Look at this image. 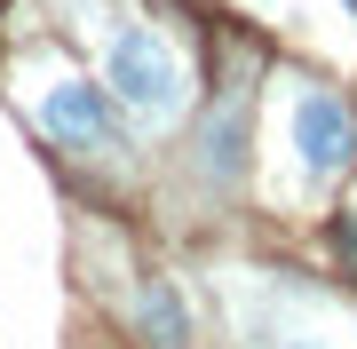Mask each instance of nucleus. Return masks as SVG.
<instances>
[{
	"mask_svg": "<svg viewBox=\"0 0 357 349\" xmlns=\"http://www.w3.org/2000/svg\"><path fill=\"white\" fill-rule=\"evenodd\" d=\"M103 88H112L135 119H175L183 111V64H175V48H167L151 24L112 32V48H103Z\"/></svg>",
	"mask_w": 357,
	"mask_h": 349,
	"instance_id": "nucleus-1",
	"label": "nucleus"
},
{
	"mask_svg": "<svg viewBox=\"0 0 357 349\" xmlns=\"http://www.w3.org/2000/svg\"><path fill=\"white\" fill-rule=\"evenodd\" d=\"M286 135H294V159H302L310 183H333L349 167V151H357V119H349V104L333 88H302V95H294Z\"/></svg>",
	"mask_w": 357,
	"mask_h": 349,
	"instance_id": "nucleus-2",
	"label": "nucleus"
},
{
	"mask_svg": "<svg viewBox=\"0 0 357 349\" xmlns=\"http://www.w3.org/2000/svg\"><path fill=\"white\" fill-rule=\"evenodd\" d=\"M40 135L64 143V151H112V143H119V119H112V104H103V88H88V79H56V88L40 95Z\"/></svg>",
	"mask_w": 357,
	"mask_h": 349,
	"instance_id": "nucleus-3",
	"label": "nucleus"
},
{
	"mask_svg": "<svg viewBox=\"0 0 357 349\" xmlns=\"http://www.w3.org/2000/svg\"><path fill=\"white\" fill-rule=\"evenodd\" d=\"M143 325L159 334V349H183V318H175V302H167V294H151V302H143Z\"/></svg>",
	"mask_w": 357,
	"mask_h": 349,
	"instance_id": "nucleus-4",
	"label": "nucleus"
}]
</instances>
